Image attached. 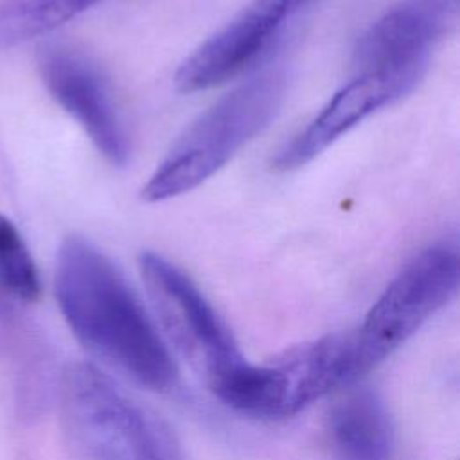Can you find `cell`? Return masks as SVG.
Masks as SVG:
<instances>
[{"instance_id": "6da1fadb", "label": "cell", "mask_w": 460, "mask_h": 460, "mask_svg": "<svg viewBox=\"0 0 460 460\" xmlns=\"http://www.w3.org/2000/svg\"><path fill=\"white\" fill-rule=\"evenodd\" d=\"M54 284L68 327L88 350L147 388L174 385L178 370L167 343L102 252L83 237H66Z\"/></svg>"}, {"instance_id": "7a4b0ae2", "label": "cell", "mask_w": 460, "mask_h": 460, "mask_svg": "<svg viewBox=\"0 0 460 460\" xmlns=\"http://www.w3.org/2000/svg\"><path fill=\"white\" fill-rule=\"evenodd\" d=\"M61 410L83 460H183L171 428L92 363L65 370Z\"/></svg>"}, {"instance_id": "3957f363", "label": "cell", "mask_w": 460, "mask_h": 460, "mask_svg": "<svg viewBox=\"0 0 460 460\" xmlns=\"http://www.w3.org/2000/svg\"><path fill=\"white\" fill-rule=\"evenodd\" d=\"M284 74L271 70L221 97L176 140L144 185L142 199L160 203L207 181L268 126L284 99Z\"/></svg>"}, {"instance_id": "277c9868", "label": "cell", "mask_w": 460, "mask_h": 460, "mask_svg": "<svg viewBox=\"0 0 460 460\" xmlns=\"http://www.w3.org/2000/svg\"><path fill=\"white\" fill-rule=\"evenodd\" d=\"M458 250L437 243L419 252L385 288L350 334L356 377L385 361L456 293Z\"/></svg>"}, {"instance_id": "5b68a950", "label": "cell", "mask_w": 460, "mask_h": 460, "mask_svg": "<svg viewBox=\"0 0 460 460\" xmlns=\"http://www.w3.org/2000/svg\"><path fill=\"white\" fill-rule=\"evenodd\" d=\"M138 268L165 336L203 376L208 390L248 361L223 318L189 275L151 252L140 255Z\"/></svg>"}, {"instance_id": "8992f818", "label": "cell", "mask_w": 460, "mask_h": 460, "mask_svg": "<svg viewBox=\"0 0 460 460\" xmlns=\"http://www.w3.org/2000/svg\"><path fill=\"white\" fill-rule=\"evenodd\" d=\"M311 0H252L223 29L205 40L176 70V88H214L252 65Z\"/></svg>"}, {"instance_id": "52a82bcc", "label": "cell", "mask_w": 460, "mask_h": 460, "mask_svg": "<svg viewBox=\"0 0 460 460\" xmlns=\"http://www.w3.org/2000/svg\"><path fill=\"white\" fill-rule=\"evenodd\" d=\"M422 75L424 68L415 66L358 70L320 113L279 149L273 167L291 171L305 165L356 124L408 93Z\"/></svg>"}, {"instance_id": "ba28073f", "label": "cell", "mask_w": 460, "mask_h": 460, "mask_svg": "<svg viewBox=\"0 0 460 460\" xmlns=\"http://www.w3.org/2000/svg\"><path fill=\"white\" fill-rule=\"evenodd\" d=\"M460 0H397L361 34L356 70L428 66L437 43L455 27Z\"/></svg>"}, {"instance_id": "9c48e42d", "label": "cell", "mask_w": 460, "mask_h": 460, "mask_svg": "<svg viewBox=\"0 0 460 460\" xmlns=\"http://www.w3.org/2000/svg\"><path fill=\"white\" fill-rule=\"evenodd\" d=\"M40 70L52 97L83 126L99 153L113 165L126 164L128 133L99 70L68 49L45 50Z\"/></svg>"}, {"instance_id": "30bf717a", "label": "cell", "mask_w": 460, "mask_h": 460, "mask_svg": "<svg viewBox=\"0 0 460 460\" xmlns=\"http://www.w3.org/2000/svg\"><path fill=\"white\" fill-rule=\"evenodd\" d=\"M277 417H291L356 379L350 334H329L288 350L271 361Z\"/></svg>"}, {"instance_id": "8fae6325", "label": "cell", "mask_w": 460, "mask_h": 460, "mask_svg": "<svg viewBox=\"0 0 460 460\" xmlns=\"http://www.w3.org/2000/svg\"><path fill=\"white\" fill-rule=\"evenodd\" d=\"M332 460H394L395 429L385 402L368 390L338 401L327 419Z\"/></svg>"}, {"instance_id": "7c38bea8", "label": "cell", "mask_w": 460, "mask_h": 460, "mask_svg": "<svg viewBox=\"0 0 460 460\" xmlns=\"http://www.w3.org/2000/svg\"><path fill=\"white\" fill-rule=\"evenodd\" d=\"M99 0H0V47L54 31Z\"/></svg>"}, {"instance_id": "4fadbf2b", "label": "cell", "mask_w": 460, "mask_h": 460, "mask_svg": "<svg viewBox=\"0 0 460 460\" xmlns=\"http://www.w3.org/2000/svg\"><path fill=\"white\" fill-rule=\"evenodd\" d=\"M36 264L16 226L0 216V320H9L20 305L40 298Z\"/></svg>"}]
</instances>
